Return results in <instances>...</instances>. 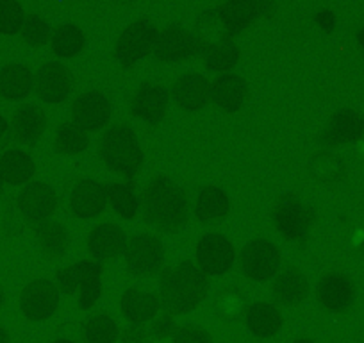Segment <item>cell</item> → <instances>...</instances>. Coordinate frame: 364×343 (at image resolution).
I'll return each instance as SVG.
<instances>
[{
  "label": "cell",
  "mask_w": 364,
  "mask_h": 343,
  "mask_svg": "<svg viewBox=\"0 0 364 343\" xmlns=\"http://www.w3.org/2000/svg\"><path fill=\"white\" fill-rule=\"evenodd\" d=\"M99 152L106 167L125 179H134L145 163L138 136L131 125L125 124H114L104 131L99 142Z\"/></svg>",
  "instance_id": "cell-3"
},
{
  "label": "cell",
  "mask_w": 364,
  "mask_h": 343,
  "mask_svg": "<svg viewBox=\"0 0 364 343\" xmlns=\"http://www.w3.org/2000/svg\"><path fill=\"white\" fill-rule=\"evenodd\" d=\"M204 48V41L197 36V33H191L182 23H170L157 34L152 54L159 63L173 65L202 56Z\"/></svg>",
  "instance_id": "cell-5"
},
{
  "label": "cell",
  "mask_w": 364,
  "mask_h": 343,
  "mask_svg": "<svg viewBox=\"0 0 364 343\" xmlns=\"http://www.w3.org/2000/svg\"><path fill=\"white\" fill-rule=\"evenodd\" d=\"M236 263V248L222 233H209L197 243V267L205 275H225Z\"/></svg>",
  "instance_id": "cell-12"
},
{
  "label": "cell",
  "mask_w": 364,
  "mask_h": 343,
  "mask_svg": "<svg viewBox=\"0 0 364 343\" xmlns=\"http://www.w3.org/2000/svg\"><path fill=\"white\" fill-rule=\"evenodd\" d=\"M4 300H6V293H4V290L0 288V306L4 304Z\"/></svg>",
  "instance_id": "cell-46"
},
{
  "label": "cell",
  "mask_w": 364,
  "mask_h": 343,
  "mask_svg": "<svg viewBox=\"0 0 364 343\" xmlns=\"http://www.w3.org/2000/svg\"><path fill=\"white\" fill-rule=\"evenodd\" d=\"M173 343H213L211 334L200 325H182L173 334Z\"/></svg>",
  "instance_id": "cell-38"
},
{
  "label": "cell",
  "mask_w": 364,
  "mask_h": 343,
  "mask_svg": "<svg viewBox=\"0 0 364 343\" xmlns=\"http://www.w3.org/2000/svg\"><path fill=\"white\" fill-rule=\"evenodd\" d=\"M20 215L33 226H41L48 222L55 211H58V194L50 184L43 181H31L29 184L22 186L18 197H16Z\"/></svg>",
  "instance_id": "cell-13"
},
{
  "label": "cell",
  "mask_w": 364,
  "mask_h": 343,
  "mask_svg": "<svg viewBox=\"0 0 364 343\" xmlns=\"http://www.w3.org/2000/svg\"><path fill=\"white\" fill-rule=\"evenodd\" d=\"M55 286L66 297L79 293L77 306L80 310H91L102 295V267L97 261L70 265L55 274Z\"/></svg>",
  "instance_id": "cell-4"
},
{
  "label": "cell",
  "mask_w": 364,
  "mask_h": 343,
  "mask_svg": "<svg viewBox=\"0 0 364 343\" xmlns=\"http://www.w3.org/2000/svg\"><path fill=\"white\" fill-rule=\"evenodd\" d=\"M293 343H316V342H314V339H311V338H299V339H295Z\"/></svg>",
  "instance_id": "cell-44"
},
{
  "label": "cell",
  "mask_w": 364,
  "mask_h": 343,
  "mask_svg": "<svg viewBox=\"0 0 364 343\" xmlns=\"http://www.w3.org/2000/svg\"><path fill=\"white\" fill-rule=\"evenodd\" d=\"M273 8L275 6L272 2H264V0H230L225 4L216 6L215 9H211V13L222 29L220 31L222 38L234 40V36L248 29L261 16H268Z\"/></svg>",
  "instance_id": "cell-6"
},
{
  "label": "cell",
  "mask_w": 364,
  "mask_h": 343,
  "mask_svg": "<svg viewBox=\"0 0 364 343\" xmlns=\"http://www.w3.org/2000/svg\"><path fill=\"white\" fill-rule=\"evenodd\" d=\"M282 255L279 247L266 238L248 241L240 252L241 272L254 283H268L281 272Z\"/></svg>",
  "instance_id": "cell-7"
},
{
  "label": "cell",
  "mask_w": 364,
  "mask_h": 343,
  "mask_svg": "<svg viewBox=\"0 0 364 343\" xmlns=\"http://www.w3.org/2000/svg\"><path fill=\"white\" fill-rule=\"evenodd\" d=\"M26 9L16 0H0V34L15 36L26 22Z\"/></svg>",
  "instance_id": "cell-37"
},
{
  "label": "cell",
  "mask_w": 364,
  "mask_h": 343,
  "mask_svg": "<svg viewBox=\"0 0 364 343\" xmlns=\"http://www.w3.org/2000/svg\"><path fill=\"white\" fill-rule=\"evenodd\" d=\"M0 343H9V334L2 324H0Z\"/></svg>",
  "instance_id": "cell-43"
},
{
  "label": "cell",
  "mask_w": 364,
  "mask_h": 343,
  "mask_svg": "<svg viewBox=\"0 0 364 343\" xmlns=\"http://www.w3.org/2000/svg\"><path fill=\"white\" fill-rule=\"evenodd\" d=\"M36 238L41 248L52 255H65L70 247V234L61 222L48 220L36 226Z\"/></svg>",
  "instance_id": "cell-34"
},
{
  "label": "cell",
  "mask_w": 364,
  "mask_h": 343,
  "mask_svg": "<svg viewBox=\"0 0 364 343\" xmlns=\"http://www.w3.org/2000/svg\"><path fill=\"white\" fill-rule=\"evenodd\" d=\"M248 100V83L237 73H223L211 83V102L225 113H237Z\"/></svg>",
  "instance_id": "cell-22"
},
{
  "label": "cell",
  "mask_w": 364,
  "mask_h": 343,
  "mask_svg": "<svg viewBox=\"0 0 364 343\" xmlns=\"http://www.w3.org/2000/svg\"><path fill=\"white\" fill-rule=\"evenodd\" d=\"M113 115L109 97L97 90L79 93L72 104V122L84 132H99L107 127Z\"/></svg>",
  "instance_id": "cell-14"
},
{
  "label": "cell",
  "mask_w": 364,
  "mask_h": 343,
  "mask_svg": "<svg viewBox=\"0 0 364 343\" xmlns=\"http://www.w3.org/2000/svg\"><path fill=\"white\" fill-rule=\"evenodd\" d=\"M273 223L282 238L289 241H304L314 223V211L293 194L282 195L273 208Z\"/></svg>",
  "instance_id": "cell-9"
},
{
  "label": "cell",
  "mask_w": 364,
  "mask_h": 343,
  "mask_svg": "<svg viewBox=\"0 0 364 343\" xmlns=\"http://www.w3.org/2000/svg\"><path fill=\"white\" fill-rule=\"evenodd\" d=\"M170 93L157 83H143L131 99V113L150 125H157L166 117Z\"/></svg>",
  "instance_id": "cell-20"
},
{
  "label": "cell",
  "mask_w": 364,
  "mask_h": 343,
  "mask_svg": "<svg viewBox=\"0 0 364 343\" xmlns=\"http://www.w3.org/2000/svg\"><path fill=\"white\" fill-rule=\"evenodd\" d=\"M202 59L209 72L220 73V75L232 73V70L241 61V48L230 38H216L205 45Z\"/></svg>",
  "instance_id": "cell-29"
},
{
  "label": "cell",
  "mask_w": 364,
  "mask_h": 343,
  "mask_svg": "<svg viewBox=\"0 0 364 343\" xmlns=\"http://www.w3.org/2000/svg\"><path fill=\"white\" fill-rule=\"evenodd\" d=\"M170 100H173L175 106L186 113L205 110L211 102V83L202 73H184L171 84Z\"/></svg>",
  "instance_id": "cell-16"
},
{
  "label": "cell",
  "mask_w": 364,
  "mask_h": 343,
  "mask_svg": "<svg viewBox=\"0 0 364 343\" xmlns=\"http://www.w3.org/2000/svg\"><path fill=\"white\" fill-rule=\"evenodd\" d=\"M54 343H75V342H72V339H68V338H59V339H55Z\"/></svg>",
  "instance_id": "cell-45"
},
{
  "label": "cell",
  "mask_w": 364,
  "mask_h": 343,
  "mask_svg": "<svg viewBox=\"0 0 364 343\" xmlns=\"http://www.w3.org/2000/svg\"><path fill=\"white\" fill-rule=\"evenodd\" d=\"M175 331H177V324L173 320V315L164 313L154 318L152 325L149 327V336L154 339H164L168 336H173Z\"/></svg>",
  "instance_id": "cell-39"
},
{
  "label": "cell",
  "mask_w": 364,
  "mask_h": 343,
  "mask_svg": "<svg viewBox=\"0 0 364 343\" xmlns=\"http://www.w3.org/2000/svg\"><path fill=\"white\" fill-rule=\"evenodd\" d=\"M139 209L146 223L161 233H178L190 218V201L177 183L168 177H154L143 188Z\"/></svg>",
  "instance_id": "cell-1"
},
{
  "label": "cell",
  "mask_w": 364,
  "mask_h": 343,
  "mask_svg": "<svg viewBox=\"0 0 364 343\" xmlns=\"http://www.w3.org/2000/svg\"><path fill=\"white\" fill-rule=\"evenodd\" d=\"M90 147V136L73 122H63L55 131V149L66 156L82 154Z\"/></svg>",
  "instance_id": "cell-35"
},
{
  "label": "cell",
  "mask_w": 364,
  "mask_h": 343,
  "mask_svg": "<svg viewBox=\"0 0 364 343\" xmlns=\"http://www.w3.org/2000/svg\"><path fill=\"white\" fill-rule=\"evenodd\" d=\"M309 295V281L299 268H286L279 272L273 283V299L281 306L293 307L302 304Z\"/></svg>",
  "instance_id": "cell-28"
},
{
  "label": "cell",
  "mask_w": 364,
  "mask_h": 343,
  "mask_svg": "<svg viewBox=\"0 0 364 343\" xmlns=\"http://www.w3.org/2000/svg\"><path fill=\"white\" fill-rule=\"evenodd\" d=\"M107 202L113 211L124 220H134L139 213V197L131 184L107 183Z\"/></svg>",
  "instance_id": "cell-32"
},
{
  "label": "cell",
  "mask_w": 364,
  "mask_h": 343,
  "mask_svg": "<svg viewBox=\"0 0 364 343\" xmlns=\"http://www.w3.org/2000/svg\"><path fill=\"white\" fill-rule=\"evenodd\" d=\"M230 213V199L220 186H204L197 195L195 215L202 223L222 222Z\"/></svg>",
  "instance_id": "cell-30"
},
{
  "label": "cell",
  "mask_w": 364,
  "mask_h": 343,
  "mask_svg": "<svg viewBox=\"0 0 364 343\" xmlns=\"http://www.w3.org/2000/svg\"><path fill=\"white\" fill-rule=\"evenodd\" d=\"M34 92V73L23 63H8L0 68V97L8 102L26 100Z\"/></svg>",
  "instance_id": "cell-24"
},
{
  "label": "cell",
  "mask_w": 364,
  "mask_h": 343,
  "mask_svg": "<svg viewBox=\"0 0 364 343\" xmlns=\"http://www.w3.org/2000/svg\"><path fill=\"white\" fill-rule=\"evenodd\" d=\"M75 88L72 70L61 61H48L34 73V93L45 104H63Z\"/></svg>",
  "instance_id": "cell-11"
},
{
  "label": "cell",
  "mask_w": 364,
  "mask_h": 343,
  "mask_svg": "<svg viewBox=\"0 0 364 343\" xmlns=\"http://www.w3.org/2000/svg\"><path fill=\"white\" fill-rule=\"evenodd\" d=\"M245 324L255 338L268 339L277 336L284 325V317L273 304L252 302L245 310Z\"/></svg>",
  "instance_id": "cell-26"
},
{
  "label": "cell",
  "mask_w": 364,
  "mask_h": 343,
  "mask_svg": "<svg viewBox=\"0 0 364 343\" xmlns=\"http://www.w3.org/2000/svg\"><path fill=\"white\" fill-rule=\"evenodd\" d=\"M120 310L131 325H145L154 320L161 310L159 293L141 292L138 288H127L122 293Z\"/></svg>",
  "instance_id": "cell-25"
},
{
  "label": "cell",
  "mask_w": 364,
  "mask_h": 343,
  "mask_svg": "<svg viewBox=\"0 0 364 343\" xmlns=\"http://www.w3.org/2000/svg\"><path fill=\"white\" fill-rule=\"evenodd\" d=\"M107 206L106 184L97 179H80L70 194V211L80 220H93L104 213Z\"/></svg>",
  "instance_id": "cell-19"
},
{
  "label": "cell",
  "mask_w": 364,
  "mask_h": 343,
  "mask_svg": "<svg viewBox=\"0 0 364 343\" xmlns=\"http://www.w3.org/2000/svg\"><path fill=\"white\" fill-rule=\"evenodd\" d=\"M127 243L125 231L113 222L99 223L87 236V250L91 258H95L97 263L118 260L122 254H125Z\"/></svg>",
  "instance_id": "cell-21"
},
{
  "label": "cell",
  "mask_w": 364,
  "mask_h": 343,
  "mask_svg": "<svg viewBox=\"0 0 364 343\" xmlns=\"http://www.w3.org/2000/svg\"><path fill=\"white\" fill-rule=\"evenodd\" d=\"M157 34V27L146 19L129 23L114 45V58L122 68H134L141 59H145L154 51Z\"/></svg>",
  "instance_id": "cell-8"
},
{
  "label": "cell",
  "mask_w": 364,
  "mask_h": 343,
  "mask_svg": "<svg viewBox=\"0 0 364 343\" xmlns=\"http://www.w3.org/2000/svg\"><path fill=\"white\" fill-rule=\"evenodd\" d=\"M355 40H357V45H359V48H360V51L364 52V26L360 27L359 31H357V34H355Z\"/></svg>",
  "instance_id": "cell-42"
},
{
  "label": "cell",
  "mask_w": 364,
  "mask_h": 343,
  "mask_svg": "<svg viewBox=\"0 0 364 343\" xmlns=\"http://www.w3.org/2000/svg\"><path fill=\"white\" fill-rule=\"evenodd\" d=\"M50 47L58 58H75L86 47V34L75 23H63V26L55 27L52 33Z\"/></svg>",
  "instance_id": "cell-31"
},
{
  "label": "cell",
  "mask_w": 364,
  "mask_h": 343,
  "mask_svg": "<svg viewBox=\"0 0 364 343\" xmlns=\"http://www.w3.org/2000/svg\"><path fill=\"white\" fill-rule=\"evenodd\" d=\"M127 270L136 278H152L163 270L164 245L157 236L149 233L136 234L125 248Z\"/></svg>",
  "instance_id": "cell-10"
},
{
  "label": "cell",
  "mask_w": 364,
  "mask_h": 343,
  "mask_svg": "<svg viewBox=\"0 0 364 343\" xmlns=\"http://www.w3.org/2000/svg\"><path fill=\"white\" fill-rule=\"evenodd\" d=\"M208 275L191 261L163 272L159 283V300L164 313L188 315L197 310L208 295Z\"/></svg>",
  "instance_id": "cell-2"
},
{
  "label": "cell",
  "mask_w": 364,
  "mask_h": 343,
  "mask_svg": "<svg viewBox=\"0 0 364 343\" xmlns=\"http://www.w3.org/2000/svg\"><path fill=\"white\" fill-rule=\"evenodd\" d=\"M316 299L323 310L343 313L355 302V285L343 272H328L318 281Z\"/></svg>",
  "instance_id": "cell-18"
},
{
  "label": "cell",
  "mask_w": 364,
  "mask_h": 343,
  "mask_svg": "<svg viewBox=\"0 0 364 343\" xmlns=\"http://www.w3.org/2000/svg\"><path fill=\"white\" fill-rule=\"evenodd\" d=\"M149 329L145 325H129L122 334L124 343H150Z\"/></svg>",
  "instance_id": "cell-40"
},
{
  "label": "cell",
  "mask_w": 364,
  "mask_h": 343,
  "mask_svg": "<svg viewBox=\"0 0 364 343\" xmlns=\"http://www.w3.org/2000/svg\"><path fill=\"white\" fill-rule=\"evenodd\" d=\"M120 336L117 320L107 313L91 315L82 324L84 343H117Z\"/></svg>",
  "instance_id": "cell-33"
},
{
  "label": "cell",
  "mask_w": 364,
  "mask_h": 343,
  "mask_svg": "<svg viewBox=\"0 0 364 343\" xmlns=\"http://www.w3.org/2000/svg\"><path fill=\"white\" fill-rule=\"evenodd\" d=\"M47 129V117L43 110L34 104H22L15 110L11 118V131L16 142L34 147L43 138Z\"/></svg>",
  "instance_id": "cell-23"
},
{
  "label": "cell",
  "mask_w": 364,
  "mask_h": 343,
  "mask_svg": "<svg viewBox=\"0 0 364 343\" xmlns=\"http://www.w3.org/2000/svg\"><path fill=\"white\" fill-rule=\"evenodd\" d=\"M364 138V115L359 111L343 107L336 111L321 131L320 143L325 147L352 145Z\"/></svg>",
  "instance_id": "cell-17"
},
{
  "label": "cell",
  "mask_w": 364,
  "mask_h": 343,
  "mask_svg": "<svg viewBox=\"0 0 364 343\" xmlns=\"http://www.w3.org/2000/svg\"><path fill=\"white\" fill-rule=\"evenodd\" d=\"M52 33H54V31H52V26L48 23V20L43 19L41 15H38V13H29V15L26 16L22 31H20L23 41H26L29 47L34 48L47 45L48 41L52 40Z\"/></svg>",
  "instance_id": "cell-36"
},
{
  "label": "cell",
  "mask_w": 364,
  "mask_h": 343,
  "mask_svg": "<svg viewBox=\"0 0 364 343\" xmlns=\"http://www.w3.org/2000/svg\"><path fill=\"white\" fill-rule=\"evenodd\" d=\"M8 134H9V124L4 118V115H0V145H2V142H4L6 138H8Z\"/></svg>",
  "instance_id": "cell-41"
},
{
  "label": "cell",
  "mask_w": 364,
  "mask_h": 343,
  "mask_svg": "<svg viewBox=\"0 0 364 343\" xmlns=\"http://www.w3.org/2000/svg\"><path fill=\"white\" fill-rule=\"evenodd\" d=\"M61 300V292L55 283L48 279H36L22 290L20 310L31 322H45L54 317Z\"/></svg>",
  "instance_id": "cell-15"
},
{
  "label": "cell",
  "mask_w": 364,
  "mask_h": 343,
  "mask_svg": "<svg viewBox=\"0 0 364 343\" xmlns=\"http://www.w3.org/2000/svg\"><path fill=\"white\" fill-rule=\"evenodd\" d=\"M36 174L33 156L22 149H8L0 154V181L9 186H26Z\"/></svg>",
  "instance_id": "cell-27"
},
{
  "label": "cell",
  "mask_w": 364,
  "mask_h": 343,
  "mask_svg": "<svg viewBox=\"0 0 364 343\" xmlns=\"http://www.w3.org/2000/svg\"><path fill=\"white\" fill-rule=\"evenodd\" d=\"M2 191H4V183L0 181V195H2Z\"/></svg>",
  "instance_id": "cell-47"
}]
</instances>
